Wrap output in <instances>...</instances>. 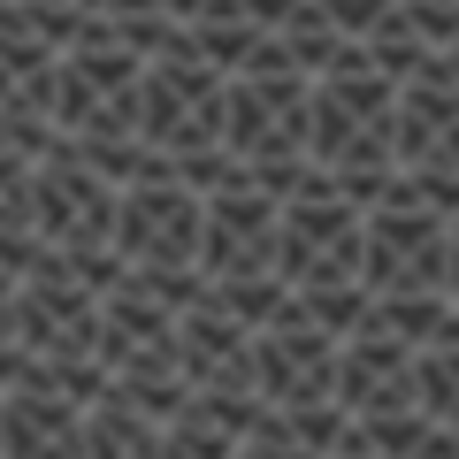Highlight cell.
Listing matches in <instances>:
<instances>
[{"label":"cell","mask_w":459,"mask_h":459,"mask_svg":"<svg viewBox=\"0 0 459 459\" xmlns=\"http://www.w3.org/2000/svg\"><path fill=\"white\" fill-rule=\"evenodd\" d=\"M138 138L161 153L222 146V69H207L192 47L138 62Z\"/></svg>","instance_id":"cell-1"},{"label":"cell","mask_w":459,"mask_h":459,"mask_svg":"<svg viewBox=\"0 0 459 459\" xmlns=\"http://www.w3.org/2000/svg\"><path fill=\"white\" fill-rule=\"evenodd\" d=\"M222 146L238 169L253 161H307V77H222Z\"/></svg>","instance_id":"cell-2"},{"label":"cell","mask_w":459,"mask_h":459,"mask_svg":"<svg viewBox=\"0 0 459 459\" xmlns=\"http://www.w3.org/2000/svg\"><path fill=\"white\" fill-rule=\"evenodd\" d=\"M108 246L123 253V268H199V192H184L177 177L123 184Z\"/></svg>","instance_id":"cell-3"},{"label":"cell","mask_w":459,"mask_h":459,"mask_svg":"<svg viewBox=\"0 0 459 459\" xmlns=\"http://www.w3.org/2000/svg\"><path fill=\"white\" fill-rule=\"evenodd\" d=\"M115 230V184L69 153V138L31 169V238L54 253H92Z\"/></svg>","instance_id":"cell-4"},{"label":"cell","mask_w":459,"mask_h":459,"mask_svg":"<svg viewBox=\"0 0 459 459\" xmlns=\"http://www.w3.org/2000/svg\"><path fill=\"white\" fill-rule=\"evenodd\" d=\"M360 291H444V222L429 207H368L360 214Z\"/></svg>","instance_id":"cell-5"},{"label":"cell","mask_w":459,"mask_h":459,"mask_svg":"<svg viewBox=\"0 0 459 459\" xmlns=\"http://www.w3.org/2000/svg\"><path fill=\"white\" fill-rule=\"evenodd\" d=\"M253 398L261 406H307V398H337V337L291 314L283 291L276 322L253 329Z\"/></svg>","instance_id":"cell-6"},{"label":"cell","mask_w":459,"mask_h":459,"mask_svg":"<svg viewBox=\"0 0 459 459\" xmlns=\"http://www.w3.org/2000/svg\"><path fill=\"white\" fill-rule=\"evenodd\" d=\"M276 268V199L253 192L246 177L199 199V276H253Z\"/></svg>","instance_id":"cell-7"},{"label":"cell","mask_w":459,"mask_h":459,"mask_svg":"<svg viewBox=\"0 0 459 459\" xmlns=\"http://www.w3.org/2000/svg\"><path fill=\"white\" fill-rule=\"evenodd\" d=\"M391 161L398 169H459V92L437 77H406L391 92Z\"/></svg>","instance_id":"cell-8"},{"label":"cell","mask_w":459,"mask_h":459,"mask_svg":"<svg viewBox=\"0 0 459 459\" xmlns=\"http://www.w3.org/2000/svg\"><path fill=\"white\" fill-rule=\"evenodd\" d=\"M337 406L344 413H406L413 406V344L383 329H352L337 344Z\"/></svg>","instance_id":"cell-9"},{"label":"cell","mask_w":459,"mask_h":459,"mask_svg":"<svg viewBox=\"0 0 459 459\" xmlns=\"http://www.w3.org/2000/svg\"><path fill=\"white\" fill-rule=\"evenodd\" d=\"M84 406L54 398L47 383H8L0 391V459H77Z\"/></svg>","instance_id":"cell-10"},{"label":"cell","mask_w":459,"mask_h":459,"mask_svg":"<svg viewBox=\"0 0 459 459\" xmlns=\"http://www.w3.org/2000/svg\"><path fill=\"white\" fill-rule=\"evenodd\" d=\"M77 459H161V421H146L123 398H100L77 421Z\"/></svg>","instance_id":"cell-11"},{"label":"cell","mask_w":459,"mask_h":459,"mask_svg":"<svg viewBox=\"0 0 459 459\" xmlns=\"http://www.w3.org/2000/svg\"><path fill=\"white\" fill-rule=\"evenodd\" d=\"M184 39H192V54H199L207 69H222V77H230V69H238L253 47H261V23H253L238 0H207V8L184 23Z\"/></svg>","instance_id":"cell-12"},{"label":"cell","mask_w":459,"mask_h":459,"mask_svg":"<svg viewBox=\"0 0 459 459\" xmlns=\"http://www.w3.org/2000/svg\"><path fill=\"white\" fill-rule=\"evenodd\" d=\"M413 406H421L437 429H459V337L413 352Z\"/></svg>","instance_id":"cell-13"},{"label":"cell","mask_w":459,"mask_h":459,"mask_svg":"<svg viewBox=\"0 0 459 459\" xmlns=\"http://www.w3.org/2000/svg\"><path fill=\"white\" fill-rule=\"evenodd\" d=\"M276 47H283V62H291L299 77H322V69L337 62V47H344V39L329 31V16H322V0H299L291 16L276 23Z\"/></svg>","instance_id":"cell-14"},{"label":"cell","mask_w":459,"mask_h":459,"mask_svg":"<svg viewBox=\"0 0 459 459\" xmlns=\"http://www.w3.org/2000/svg\"><path fill=\"white\" fill-rule=\"evenodd\" d=\"M291 314L344 344L352 329H368V291H360V283H299V291H291Z\"/></svg>","instance_id":"cell-15"},{"label":"cell","mask_w":459,"mask_h":459,"mask_svg":"<svg viewBox=\"0 0 459 459\" xmlns=\"http://www.w3.org/2000/svg\"><path fill=\"white\" fill-rule=\"evenodd\" d=\"M283 291H291V283H283L276 268H253V276H214V283H207V299H214V307H222L238 329H261V322H276Z\"/></svg>","instance_id":"cell-16"},{"label":"cell","mask_w":459,"mask_h":459,"mask_svg":"<svg viewBox=\"0 0 459 459\" xmlns=\"http://www.w3.org/2000/svg\"><path fill=\"white\" fill-rule=\"evenodd\" d=\"M161 459H238V437L230 429H214L207 413H169L161 421Z\"/></svg>","instance_id":"cell-17"},{"label":"cell","mask_w":459,"mask_h":459,"mask_svg":"<svg viewBox=\"0 0 459 459\" xmlns=\"http://www.w3.org/2000/svg\"><path fill=\"white\" fill-rule=\"evenodd\" d=\"M31 153L0 146V230H31Z\"/></svg>","instance_id":"cell-18"},{"label":"cell","mask_w":459,"mask_h":459,"mask_svg":"<svg viewBox=\"0 0 459 459\" xmlns=\"http://www.w3.org/2000/svg\"><path fill=\"white\" fill-rule=\"evenodd\" d=\"M383 8H391V0H322V16H329L337 39H368L383 23Z\"/></svg>","instance_id":"cell-19"},{"label":"cell","mask_w":459,"mask_h":459,"mask_svg":"<svg viewBox=\"0 0 459 459\" xmlns=\"http://www.w3.org/2000/svg\"><path fill=\"white\" fill-rule=\"evenodd\" d=\"M444 299L459 307V222H444Z\"/></svg>","instance_id":"cell-20"},{"label":"cell","mask_w":459,"mask_h":459,"mask_svg":"<svg viewBox=\"0 0 459 459\" xmlns=\"http://www.w3.org/2000/svg\"><path fill=\"white\" fill-rule=\"evenodd\" d=\"M153 8H161V16H177V23H192L199 8H207V0H153Z\"/></svg>","instance_id":"cell-21"},{"label":"cell","mask_w":459,"mask_h":459,"mask_svg":"<svg viewBox=\"0 0 459 459\" xmlns=\"http://www.w3.org/2000/svg\"><path fill=\"white\" fill-rule=\"evenodd\" d=\"M8 299H16V276L0 268V337H8Z\"/></svg>","instance_id":"cell-22"}]
</instances>
